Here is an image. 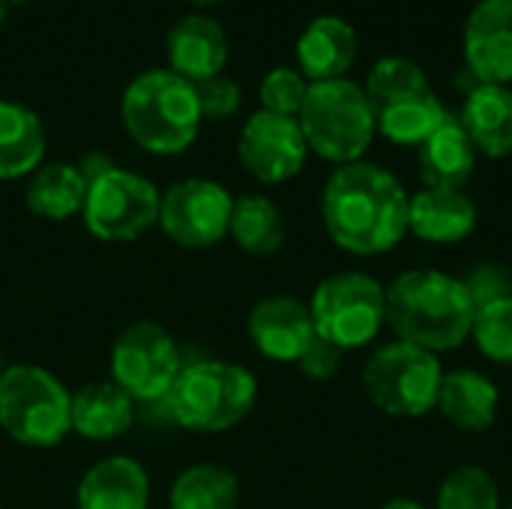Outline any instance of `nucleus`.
I'll list each match as a JSON object with an SVG mask.
<instances>
[{"label":"nucleus","mask_w":512,"mask_h":509,"mask_svg":"<svg viewBox=\"0 0 512 509\" xmlns=\"http://www.w3.org/2000/svg\"><path fill=\"white\" fill-rule=\"evenodd\" d=\"M411 195L384 165H339L321 192V219L330 240L351 255L372 258L396 249L408 234Z\"/></svg>","instance_id":"1"},{"label":"nucleus","mask_w":512,"mask_h":509,"mask_svg":"<svg viewBox=\"0 0 512 509\" xmlns=\"http://www.w3.org/2000/svg\"><path fill=\"white\" fill-rule=\"evenodd\" d=\"M477 306L459 276L405 270L387 285V324L396 339L432 354H447L471 339Z\"/></svg>","instance_id":"2"},{"label":"nucleus","mask_w":512,"mask_h":509,"mask_svg":"<svg viewBox=\"0 0 512 509\" xmlns=\"http://www.w3.org/2000/svg\"><path fill=\"white\" fill-rule=\"evenodd\" d=\"M120 117L129 138L156 156H174L192 147L204 120L195 84L171 69H147L135 75L123 90Z\"/></svg>","instance_id":"3"},{"label":"nucleus","mask_w":512,"mask_h":509,"mask_svg":"<svg viewBox=\"0 0 512 509\" xmlns=\"http://www.w3.org/2000/svg\"><path fill=\"white\" fill-rule=\"evenodd\" d=\"M297 123L309 150L336 168L360 162L378 135L375 108L363 84H354L351 78L309 84Z\"/></svg>","instance_id":"4"},{"label":"nucleus","mask_w":512,"mask_h":509,"mask_svg":"<svg viewBox=\"0 0 512 509\" xmlns=\"http://www.w3.org/2000/svg\"><path fill=\"white\" fill-rule=\"evenodd\" d=\"M258 399V381L246 366L204 360L183 366L165 402L171 417L192 432H228L243 423Z\"/></svg>","instance_id":"5"},{"label":"nucleus","mask_w":512,"mask_h":509,"mask_svg":"<svg viewBox=\"0 0 512 509\" xmlns=\"http://www.w3.org/2000/svg\"><path fill=\"white\" fill-rule=\"evenodd\" d=\"M0 429L24 447H57L72 432L69 390L42 366H6L0 375Z\"/></svg>","instance_id":"6"},{"label":"nucleus","mask_w":512,"mask_h":509,"mask_svg":"<svg viewBox=\"0 0 512 509\" xmlns=\"http://www.w3.org/2000/svg\"><path fill=\"white\" fill-rule=\"evenodd\" d=\"M444 366L438 354L411 342L393 339L369 354L363 363V390L375 408L390 417H426L435 411Z\"/></svg>","instance_id":"7"},{"label":"nucleus","mask_w":512,"mask_h":509,"mask_svg":"<svg viewBox=\"0 0 512 509\" xmlns=\"http://www.w3.org/2000/svg\"><path fill=\"white\" fill-rule=\"evenodd\" d=\"M315 336L342 351L366 348L387 324V288L360 270L327 276L309 303Z\"/></svg>","instance_id":"8"},{"label":"nucleus","mask_w":512,"mask_h":509,"mask_svg":"<svg viewBox=\"0 0 512 509\" xmlns=\"http://www.w3.org/2000/svg\"><path fill=\"white\" fill-rule=\"evenodd\" d=\"M159 204L162 192L153 180L114 165L87 183L81 219L102 243H132L159 225Z\"/></svg>","instance_id":"9"},{"label":"nucleus","mask_w":512,"mask_h":509,"mask_svg":"<svg viewBox=\"0 0 512 509\" xmlns=\"http://www.w3.org/2000/svg\"><path fill=\"white\" fill-rule=\"evenodd\" d=\"M111 381L135 402H159L180 375V351L171 333L153 321L129 324L111 345Z\"/></svg>","instance_id":"10"},{"label":"nucleus","mask_w":512,"mask_h":509,"mask_svg":"<svg viewBox=\"0 0 512 509\" xmlns=\"http://www.w3.org/2000/svg\"><path fill=\"white\" fill-rule=\"evenodd\" d=\"M234 195L207 177H186L162 192L159 228L180 249H210L228 237Z\"/></svg>","instance_id":"11"},{"label":"nucleus","mask_w":512,"mask_h":509,"mask_svg":"<svg viewBox=\"0 0 512 509\" xmlns=\"http://www.w3.org/2000/svg\"><path fill=\"white\" fill-rule=\"evenodd\" d=\"M237 156L255 180L279 186L303 171L309 144L297 117H282L261 108L243 123Z\"/></svg>","instance_id":"12"},{"label":"nucleus","mask_w":512,"mask_h":509,"mask_svg":"<svg viewBox=\"0 0 512 509\" xmlns=\"http://www.w3.org/2000/svg\"><path fill=\"white\" fill-rule=\"evenodd\" d=\"M465 66L477 84H512V0H480L465 21Z\"/></svg>","instance_id":"13"},{"label":"nucleus","mask_w":512,"mask_h":509,"mask_svg":"<svg viewBox=\"0 0 512 509\" xmlns=\"http://www.w3.org/2000/svg\"><path fill=\"white\" fill-rule=\"evenodd\" d=\"M246 330L255 351L273 363H297L315 339L312 312L294 297H267L255 303Z\"/></svg>","instance_id":"14"},{"label":"nucleus","mask_w":512,"mask_h":509,"mask_svg":"<svg viewBox=\"0 0 512 509\" xmlns=\"http://www.w3.org/2000/svg\"><path fill=\"white\" fill-rule=\"evenodd\" d=\"M165 54H168L171 72L198 84L225 69L228 33L216 18H210L204 12H192V15H183L180 21H174V27L168 30Z\"/></svg>","instance_id":"15"},{"label":"nucleus","mask_w":512,"mask_h":509,"mask_svg":"<svg viewBox=\"0 0 512 509\" xmlns=\"http://www.w3.org/2000/svg\"><path fill=\"white\" fill-rule=\"evenodd\" d=\"M360 39L354 24L339 15L312 18L297 39V69L309 84L345 78L351 63L357 60Z\"/></svg>","instance_id":"16"},{"label":"nucleus","mask_w":512,"mask_h":509,"mask_svg":"<svg viewBox=\"0 0 512 509\" xmlns=\"http://www.w3.org/2000/svg\"><path fill=\"white\" fill-rule=\"evenodd\" d=\"M477 228V204L465 189H432L423 186L408 204V234L432 246L462 243Z\"/></svg>","instance_id":"17"},{"label":"nucleus","mask_w":512,"mask_h":509,"mask_svg":"<svg viewBox=\"0 0 512 509\" xmlns=\"http://www.w3.org/2000/svg\"><path fill=\"white\" fill-rule=\"evenodd\" d=\"M75 504L78 509H147L150 477L129 456H108L81 477Z\"/></svg>","instance_id":"18"},{"label":"nucleus","mask_w":512,"mask_h":509,"mask_svg":"<svg viewBox=\"0 0 512 509\" xmlns=\"http://www.w3.org/2000/svg\"><path fill=\"white\" fill-rule=\"evenodd\" d=\"M459 123L477 156L504 159L512 153V90L504 84H474L462 102Z\"/></svg>","instance_id":"19"},{"label":"nucleus","mask_w":512,"mask_h":509,"mask_svg":"<svg viewBox=\"0 0 512 509\" xmlns=\"http://www.w3.org/2000/svg\"><path fill=\"white\" fill-rule=\"evenodd\" d=\"M498 408H501V393L492 378L474 369L444 372L435 411H441V417L450 426L462 432H486L495 423Z\"/></svg>","instance_id":"20"},{"label":"nucleus","mask_w":512,"mask_h":509,"mask_svg":"<svg viewBox=\"0 0 512 509\" xmlns=\"http://www.w3.org/2000/svg\"><path fill=\"white\" fill-rule=\"evenodd\" d=\"M135 399L111 378L84 384L72 396V432L84 441H114L132 429Z\"/></svg>","instance_id":"21"},{"label":"nucleus","mask_w":512,"mask_h":509,"mask_svg":"<svg viewBox=\"0 0 512 509\" xmlns=\"http://www.w3.org/2000/svg\"><path fill=\"white\" fill-rule=\"evenodd\" d=\"M477 168V150L459 117L447 114L438 132L420 144V177L432 189H465Z\"/></svg>","instance_id":"22"},{"label":"nucleus","mask_w":512,"mask_h":509,"mask_svg":"<svg viewBox=\"0 0 512 509\" xmlns=\"http://www.w3.org/2000/svg\"><path fill=\"white\" fill-rule=\"evenodd\" d=\"M45 159V126L21 102L0 99V180L30 177Z\"/></svg>","instance_id":"23"},{"label":"nucleus","mask_w":512,"mask_h":509,"mask_svg":"<svg viewBox=\"0 0 512 509\" xmlns=\"http://www.w3.org/2000/svg\"><path fill=\"white\" fill-rule=\"evenodd\" d=\"M87 198V180L72 162H42L24 186V204L33 216L63 222L81 213Z\"/></svg>","instance_id":"24"},{"label":"nucleus","mask_w":512,"mask_h":509,"mask_svg":"<svg viewBox=\"0 0 512 509\" xmlns=\"http://www.w3.org/2000/svg\"><path fill=\"white\" fill-rule=\"evenodd\" d=\"M375 120H378V132L387 141L402 144V147H420L447 120V108L441 105V99L429 87L417 96H408V99H399L393 105L378 108Z\"/></svg>","instance_id":"25"},{"label":"nucleus","mask_w":512,"mask_h":509,"mask_svg":"<svg viewBox=\"0 0 512 509\" xmlns=\"http://www.w3.org/2000/svg\"><path fill=\"white\" fill-rule=\"evenodd\" d=\"M228 234L243 252L267 258L273 252H279L285 243V219L270 198L240 195V198H234V207H231Z\"/></svg>","instance_id":"26"},{"label":"nucleus","mask_w":512,"mask_h":509,"mask_svg":"<svg viewBox=\"0 0 512 509\" xmlns=\"http://www.w3.org/2000/svg\"><path fill=\"white\" fill-rule=\"evenodd\" d=\"M240 483L231 471L219 465H192L186 468L168 495L171 509H237Z\"/></svg>","instance_id":"27"},{"label":"nucleus","mask_w":512,"mask_h":509,"mask_svg":"<svg viewBox=\"0 0 512 509\" xmlns=\"http://www.w3.org/2000/svg\"><path fill=\"white\" fill-rule=\"evenodd\" d=\"M363 90H366L372 108L378 111L384 105H393L399 99H408V96L429 90V78L417 60H411L405 54H387L369 69Z\"/></svg>","instance_id":"28"},{"label":"nucleus","mask_w":512,"mask_h":509,"mask_svg":"<svg viewBox=\"0 0 512 509\" xmlns=\"http://www.w3.org/2000/svg\"><path fill=\"white\" fill-rule=\"evenodd\" d=\"M435 509H504L495 477L486 468L462 465L450 471L438 489Z\"/></svg>","instance_id":"29"},{"label":"nucleus","mask_w":512,"mask_h":509,"mask_svg":"<svg viewBox=\"0 0 512 509\" xmlns=\"http://www.w3.org/2000/svg\"><path fill=\"white\" fill-rule=\"evenodd\" d=\"M471 339L498 366H512V294L477 309Z\"/></svg>","instance_id":"30"},{"label":"nucleus","mask_w":512,"mask_h":509,"mask_svg":"<svg viewBox=\"0 0 512 509\" xmlns=\"http://www.w3.org/2000/svg\"><path fill=\"white\" fill-rule=\"evenodd\" d=\"M309 93V81L300 69L294 66H276L264 75L261 81V108L270 114H282V117H297L303 102Z\"/></svg>","instance_id":"31"},{"label":"nucleus","mask_w":512,"mask_h":509,"mask_svg":"<svg viewBox=\"0 0 512 509\" xmlns=\"http://www.w3.org/2000/svg\"><path fill=\"white\" fill-rule=\"evenodd\" d=\"M195 96H198V108H201L204 120H225V117H231L240 108L243 87L231 75L219 72L213 78L198 81L195 84Z\"/></svg>","instance_id":"32"},{"label":"nucleus","mask_w":512,"mask_h":509,"mask_svg":"<svg viewBox=\"0 0 512 509\" xmlns=\"http://www.w3.org/2000/svg\"><path fill=\"white\" fill-rule=\"evenodd\" d=\"M465 288L474 300V306H486L492 300H501V297H510L512 294V279L510 273L498 264H480L474 267L465 279Z\"/></svg>","instance_id":"33"},{"label":"nucleus","mask_w":512,"mask_h":509,"mask_svg":"<svg viewBox=\"0 0 512 509\" xmlns=\"http://www.w3.org/2000/svg\"><path fill=\"white\" fill-rule=\"evenodd\" d=\"M342 357H345L342 348H336L333 342L315 336V339L309 342V348L303 351V357L297 360V366H300V372H303L306 378H312V381H327V378H333V375L339 372Z\"/></svg>","instance_id":"34"},{"label":"nucleus","mask_w":512,"mask_h":509,"mask_svg":"<svg viewBox=\"0 0 512 509\" xmlns=\"http://www.w3.org/2000/svg\"><path fill=\"white\" fill-rule=\"evenodd\" d=\"M378 509H426L420 501H414V498H390L387 504H381Z\"/></svg>","instance_id":"35"},{"label":"nucleus","mask_w":512,"mask_h":509,"mask_svg":"<svg viewBox=\"0 0 512 509\" xmlns=\"http://www.w3.org/2000/svg\"><path fill=\"white\" fill-rule=\"evenodd\" d=\"M186 3H192V6H210V3H219V0H186Z\"/></svg>","instance_id":"36"},{"label":"nucleus","mask_w":512,"mask_h":509,"mask_svg":"<svg viewBox=\"0 0 512 509\" xmlns=\"http://www.w3.org/2000/svg\"><path fill=\"white\" fill-rule=\"evenodd\" d=\"M3 18H6V6H3V0H0V24H3Z\"/></svg>","instance_id":"37"},{"label":"nucleus","mask_w":512,"mask_h":509,"mask_svg":"<svg viewBox=\"0 0 512 509\" xmlns=\"http://www.w3.org/2000/svg\"><path fill=\"white\" fill-rule=\"evenodd\" d=\"M3 369H6V363H3V354H0V375H3Z\"/></svg>","instance_id":"38"},{"label":"nucleus","mask_w":512,"mask_h":509,"mask_svg":"<svg viewBox=\"0 0 512 509\" xmlns=\"http://www.w3.org/2000/svg\"><path fill=\"white\" fill-rule=\"evenodd\" d=\"M504 509H512V507H504Z\"/></svg>","instance_id":"39"}]
</instances>
